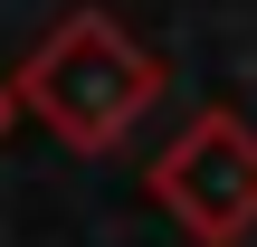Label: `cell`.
<instances>
[{"label": "cell", "instance_id": "cell-3", "mask_svg": "<svg viewBox=\"0 0 257 247\" xmlns=\"http://www.w3.org/2000/svg\"><path fill=\"white\" fill-rule=\"evenodd\" d=\"M10 124H19V95H10V76H0V143H10Z\"/></svg>", "mask_w": 257, "mask_h": 247}, {"label": "cell", "instance_id": "cell-1", "mask_svg": "<svg viewBox=\"0 0 257 247\" xmlns=\"http://www.w3.org/2000/svg\"><path fill=\"white\" fill-rule=\"evenodd\" d=\"M162 86H172V67H162L114 10H95V0L57 10V29H48V38L19 57V76H10V95H19L67 152H86V162L124 152V143L143 133V114L162 105Z\"/></svg>", "mask_w": 257, "mask_h": 247}, {"label": "cell", "instance_id": "cell-2", "mask_svg": "<svg viewBox=\"0 0 257 247\" xmlns=\"http://www.w3.org/2000/svg\"><path fill=\"white\" fill-rule=\"evenodd\" d=\"M143 200L191 247H248L257 238V124L238 105H200L143 162Z\"/></svg>", "mask_w": 257, "mask_h": 247}]
</instances>
